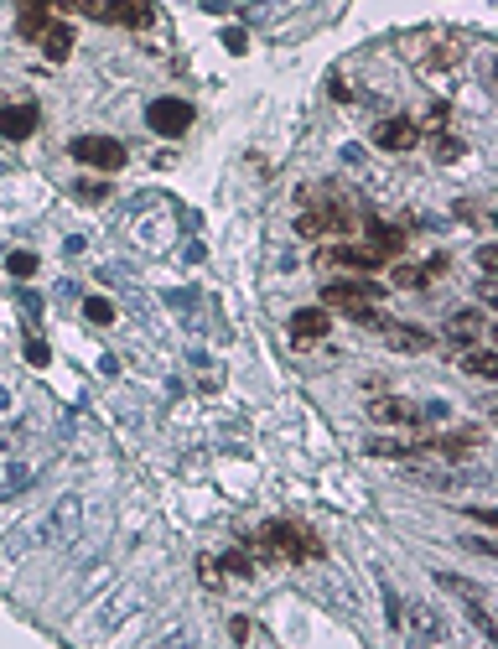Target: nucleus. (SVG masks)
<instances>
[{"label": "nucleus", "mask_w": 498, "mask_h": 649, "mask_svg": "<svg viewBox=\"0 0 498 649\" xmlns=\"http://www.w3.org/2000/svg\"><path fill=\"white\" fill-rule=\"evenodd\" d=\"M260 556H265V561H290V566L296 561H322V541L296 520H270L265 535H260Z\"/></svg>", "instance_id": "obj_1"}, {"label": "nucleus", "mask_w": 498, "mask_h": 649, "mask_svg": "<svg viewBox=\"0 0 498 649\" xmlns=\"http://www.w3.org/2000/svg\"><path fill=\"white\" fill-rule=\"evenodd\" d=\"M384 301V286L379 281H369V275H358V281H327L322 286V307H332V312H369V307H379Z\"/></svg>", "instance_id": "obj_2"}, {"label": "nucleus", "mask_w": 498, "mask_h": 649, "mask_svg": "<svg viewBox=\"0 0 498 649\" xmlns=\"http://www.w3.org/2000/svg\"><path fill=\"white\" fill-rule=\"evenodd\" d=\"M68 156H73L78 167L120 172L130 151H124V141H115V135H73V141H68Z\"/></svg>", "instance_id": "obj_3"}, {"label": "nucleus", "mask_w": 498, "mask_h": 649, "mask_svg": "<svg viewBox=\"0 0 498 649\" xmlns=\"http://www.w3.org/2000/svg\"><path fill=\"white\" fill-rule=\"evenodd\" d=\"M145 125L156 130V135H182V130L192 125V105H187V99H151Z\"/></svg>", "instance_id": "obj_4"}, {"label": "nucleus", "mask_w": 498, "mask_h": 649, "mask_svg": "<svg viewBox=\"0 0 498 649\" xmlns=\"http://www.w3.org/2000/svg\"><path fill=\"white\" fill-rule=\"evenodd\" d=\"M415 141H420V125L410 115H390V120L374 125V146L379 151H415Z\"/></svg>", "instance_id": "obj_5"}, {"label": "nucleus", "mask_w": 498, "mask_h": 649, "mask_svg": "<svg viewBox=\"0 0 498 649\" xmlns=\"http://www.w3.org/2000/svg\"><path fill=\"white\" fill-rule=\"evenodd\" d=\"M332 333V312L327 307H301V312H290V338L301 343V348H311L317 338Z\"/></svg>", "instance_id": "obj_6"}, {"label": "nucleus", "mask_w": 498, "mask_h": 649, "mask_svg": "<svg viewBox=\"0 0 498 649\" xmlns=\"http://www.w3.org/2000/svg\"><path fill=\"white\" fill-rule=\"evenodd\" d=\"M322 265H343V271H379L384 255H374L369 245H327L322 250Z\"/></svg>", "instance_id": "obj_7"}, {"label": "nucleus", "mask_w": 498, "mask_h": 649, "mask_svg": "<svg viewBox=\"0 0 498 649\" xmlns=\"http://www.w3.org/2000/svg\"><path fill=\"white\" fill-rule=\"evenodd\" d=\"M420 447H436L441 458L462 462V458H473L477 447H483V431H477V426H462V431H447V437H431V441H420Z\"/></svg>", "instance_id": "obj_8"}, {"label": "nucleus", "mask_w": 498, "mask_h": 649, "mask_svg": "<svg viewBox=\"0 0 498 649\" xmlns=\"http://www.w3.org/2000/svg\"><path fill=\"white\" fill-rule=\"evenodd\" d=\"M296 229L307 234V239H322V234H343V229H348V213L337 209V203H327V209L301 213V224H296Z\"/></svg>", "instance_id": "obj_9"}, {"label": "nucleus", "mask_w": 498, "mask_h": 649, "mask_svg": "<svg viewBox=\"0 0 498 649\" xmlns=\"http://www.w3.org/2000/svg\"><path fill=\"white\" fill-rule=\"evenodd\" d=\"M99 22H109V26H130V32H141V26H151V0H109Z\"/></svg>", "instance_id": "obj_10"}, {"label": "nucleus", "mask_w": 498, "mask_h": 649, "mask_svg": "<svg viewBox=\"0 0 498 649\" xmlns=\"http://www.w3.org/2000/svg\"><path fill=\"white\" fill-rule=\"evenodd\" d=\"M37 105H5L0 109V135H5V141H26V135H32V130H37Z\"/></svg>", "instance_id": "obj_11"}, {"label": "nucleus", "mask_w": 498, "mask_h": 649, "mask_svg": "<svg viewBox=\"0 0 498 649\" xmlns=\"http://www.w3.org/2000/svg\"><path fill=\"white\" fill-rule=\"evenodd\" d=\"M384 338H390V348H400V354H426V348H431V333H426V328H410V322H384Z\"/></svg>", "instance_id": "obj_12"}, {"label": "nucleus", "mask_w": 498, "mask_h": 649, "mask_svg": "<svg viewBox=\"0 0 498 649\" xmlns=\"http://www.w3.org/2000/svg\"><path fill=\"white\" fill-rule=\"evenodd\" d=\"M37 42H42V58H47V63H62V58L73 52V26L68 22H47V32H42Z\"/></svg>", "instance_id": "obj_13"}, {"label": "nucleus", "mask_w": 498, "mask_h": 649, "mask_svg": "<svg viewBox=\"0 0 498 649\" xmlns=\"http://www.w3.org/2000/svg\"><path fill=\"white\" fill-rule=\"evenodd\" d=\"M369 250L374 255H400L405 250V229H394V224H379V218H369Z\"/></svg>", "instance_id": "obj_14"}, {"label": "nucleus", "mask_w": 498, "mask_h": 649, "mask_svg": "<svg viewBox=\"0 0 498 649\" xmlns=\"http://www.w3.org/2000/svg\"><path fill=\"white\" fill-rule=\"evenodd\" d=\"M477 328H483V312H473V307H467V312H456L452 322H447V338H452L456 348H473Z\"/></svg>", "instance_id": "obj_15"}, {"label": "nucleus", "mask_w": 498, "mask_h": 649, "mask_svg": "<svg viewBox=\"0 0 498 649\" xmlns=\"http://www.w3.org/2000/svg\"><path fill=\"white\" fill-rule=\"evenodd\" d=\"M369 411L379 421H394V426H400V421H415V405H405V400L400 395H384V400H369Z\"/></svg>", "instance_id": "obj_16"}, {"label": "nucleus", "mask_w": 498, "mask_h": 649, "mask_svg": "<svg viewBox=\"0 0 498 649\" xmlns=\"http://www.w3.org/2000/svg\"><path fill=\"white\" fill-rule=\"evenodd\" d=\"M364 452L369 458H410V452H420V441H390V437H374V441H364Z\"/></svg>", "instance_id": "obj_17"}, {"label": "nucleus", "mask_w": 498, "mask_h": 649, "mask_svg": "<svg viewBox=\"0 0 498 649\" xmlns=\"http://www.w3.org/2000/svg\"><path fill=\"white\" fill-rule=\"evenodd\" d=\"M462 369H467V375H477V379H493V375H498L493 348H473V354L462 358Z\"/></svg>", "instance_id": "obj_18"}, {"label": "nucleus", "mask_w": 498, "mask_h": 649, "mask_svg": "<svg viewBox=\"0 0 498 649\" xmlns=\"http://www.w3.org/2000/svg\"><path fill=\"white\" fill-rule=\"evenodd\" d=\"M5 271L16 275V281H32V275L42 271V260H37V255H32V250H16V255H11V260H5Z\"/></svg>", "instance_id": "obj_19"}, {"label": "nucleus", "mask_w": 498, "mask_h": 649, "mask_svg": "<svg viewBox=\"0 0 498 649\" xmlns=\"http://www.w3.org/2000/svg\"><path fill=\"white\" fill-rule=\"evenodd\" d=\"M426 281H431L426 265H394V286H400V292H420Z\"/></svg>", "instance_id": "obj_20"}, {"label": "nucleus", "mask_w": 498, "mask_h": 649, "mask_svg": "<svg viewBox=\"0 0 498 649\" xmlns=\"http://www.w3.org/2000/svg\"><path fill=\"white\" fill-rule=\"evenodd\" d=\"M83 317H88L94 328H109V322H115V301H104V296H88V301H83Z\"/></svg>", "instance_id": "obj_21"}, {"label": "nucleus", "mask_w": 498, "mask_h": 649, "mask_svg": "<svg viewBox=\"0 0 498 649\" xmlns=\"http://www.w3.org/2000/svg\"><path fill=\"white\" fill-rule=\"evenodd\" d=\"M47 22H52V16H47V11H21L16 32H21V37H26V42H37L42 32H47Z\"/></svg>", "instance_id": "obj_22"}, {"label": "nucleus", "mask_w": 498, "mask_h": 649, "mask_svg": "<svg viewBox=\"0 0 498 649\" xmlns=\"http://www.w3.org/2000/svg\"><path fill=\"white\" fill-rule=\"evenodd\" d=\"M26 483H32V468H26V462H16V468H5V483H0V499H5V494H21Z\"/></svg>", "instance_id": "obj_23"}, {"label": "nucleus", "mask_w": 498, "mask_h": 649, "mask_svg": "<svg viewBox=\"0 0 498 649\" xmlns=\"http://www.w3.org/2000/svg\"><path fill=\"white\" fill-rule=\"evenodd\" d=\"M73 198H78V203H104V198H109V182H73Z\"/></svg>", "instance_id": "obj_24"}, {"label": "nucleus", "mask_w": 498, "mask_h": 649, "mask_svg": "<svg viewBox=\"0 0 498 649\" xmlns=\"http://www.w3.org/2000/svg\"><path fill=\"white\" fill-rule=\"evenodd\" d=\"M436 162H456V156H462V151H467V146H462V141H456V135H436Z\"/></svg>", "instance_id": "obj_25"}, {"label": "nucleus", "mask_w": 498, "mask_h": 649, "mask_svg": "<svg viewBox=\"0 0 498 649\" xmlns=\"http://www.w3.org/2000/svg\"><path fill=\"white\" fill-rule=\"evenodd\" d=\"M218 566H224L228 577H249V571H254V561H249L244 551H228V556H224V561H218Z\"/></svg>", "instance_id": "obj_26"}, {"label": "nucleus", "mask_w": 498, "mask_h": 649, "mask_svg": "<svg viewBox=\"0 0 498 649\" xmlns=\"http://www.w3.org/2000/svg\"><path fill=\"white\" fill-rule=\"evenodd\" d=\"M47 358H52V354H47V343H42V338H26V364H37V369H42Z\"/></svg>", "instance_id": "obj_27"}, {"label": "nucleus", "mask_w": 498, "mask_h": 649, "mask_svg": "<svg viewBox=\"0 0 498 649\" xmlns=\"http://www.w3.org/2000/svg\"><path fill=\"white\" fill-rule=\"evenodd\" d=\"M62 5H68V11H83V16H94V22L104 16V0H62Z\"/></svg>", "instance_id": "obj_28"}, {"label": "nucleus", "mask_w": 498, "mask_h": 649, "mask_svg": "<svg viewBox=\"0 0 498 649\" xmlns=\"http://www.w3.org/2000/svg\"><path fill=\"white\" fill-rule=\"evenodd\" d=\"M198 577H203L208 587H218V582H224V571H218V561H208V556L198 561Z\"/></svg>", "instance_id": "obj_29"}, {"label": "nucleus", "mask_w": 498, "mask_h": 649, "mask_svg": "<svg viewBox=\"0 0 498 649\" xmlns=\"http://www.w3.org/2000/svg\"><path fill=\"white\" fill-rule=\"evenodd\" d=\"M477 271H488V275L498 271V250H493V245H483V250H477Z\"/></svg>", "instance_id": "obj_30"}, {"label": "nucleus", "mask_w": 498, "mask_h": 649, "mask_svg": "<svg viewBox=\"0 0 498 649\" xmlns=\"http://www.w3.org/2000/svg\"><path fill=\"white\" fill-rule=\"evenodd\" d=\"M224 47H228V52H244V32H239V26H228V32H224Z\"/></svg>", "instance_id": "obj_31"}, {"label": "nucleus", "mask_w": 498, "mask_h": 649, "mask_svg": "<svg viewBox=\"0 0 498 649\" xmlns=\"http://www.w3.org/2000/svg\"><path fill=\"white\" fill-rule=\"evenodd\" d=\"M415 628H420V634H431V639H436V634H441V624H436L431 613H415Z\"/></svg>", "instance_id": "obj_32"}, {"label": "nucleus", "mask_w": 498, "mask_h": 649, "mask_svg": "<svg viewBox=\"0 0 498 649\" xmlns=\"http://www.w3.org/2000/svg\"><path fill=\"white\" fill-rule=\"evenodd\" d=\"M228 634H234V639H249L254 628H249V618H234V624H228Z\"/></svg>", "instance_id": "obj_33"}, {"label": "nucleus", "mask_w": 498, "mask_h": 649, "mask_svg": "<svg viewBox=\"0 0 498 649\" xmlns=\"http://www.w3.org/2000/svg\"><path fill=\"white\" fill-rule=\"evenodd\" d=\"M21 11H47V5H52V0H16Z\"/></svg>", "instance_id": "obj_34"}, {"label": "nucleus", "mask_w": 498, "mask_h": 649, "mask_svg": "<svg viewBox=\"0 0 498 649\" xmlns=\"http://www.w3.org/2000/svg\"><path fill=\"white\" fill-rule=\"evenodd\" d=\"M5 405H11V390H5V385H0V411H5Z\"/></svg>", "instance_id": "obj_35"}]
</instances>
